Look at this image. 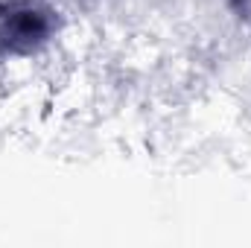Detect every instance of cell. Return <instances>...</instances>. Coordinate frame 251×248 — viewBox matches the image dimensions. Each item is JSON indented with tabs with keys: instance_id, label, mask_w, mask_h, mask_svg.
Here are the masks:
<instances>
[{
	"instance_id": "cell-1",
	"label": "cell",
	"mask_w": 251,
	"mask_h": 248,
	"mask_svg": "<svg viewBox=\"0 0 251 248\" xmlns=\"http://www.w3.org/2000/svg\"><path fill=\"white\" fill-rule=\"evenodd\" d=\"M59 32V12L47 0H0V59H29Z\"/></svg>"
},
{
	"instance_id": "cell-2",
	"label": "cell",
	"mask_w": 251,
	"mask_h": 248,
	"mask_svg": "<svg viewBox=\"0 0 251 248\" xmlns=\"http://www.w3.org/2000/svg\"><path fill=\"white\" fill-rule=\"evenodd\" d=\"M225 3H228V9H231L237 18L251 21V0H225Z\"/></svg>"
}]
</instances>
